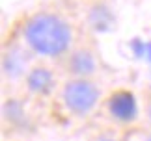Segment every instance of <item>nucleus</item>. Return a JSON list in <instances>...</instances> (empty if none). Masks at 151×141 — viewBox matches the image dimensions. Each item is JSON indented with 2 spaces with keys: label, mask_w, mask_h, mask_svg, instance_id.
<instances>
[{
  "label": "nucleus",
  "mask_w": 151,
  "mask_h": 141,
  "mask_svg": "<svg viewBox=\"0 0 151 141\" xmlns=\"http://www.w3.org/2000/svg\"><path fill=\"white\" fill-rule=\"evenodd\" d=\"M22 37L32 52L56 58L69 50L73 43V28L56 13H36L24 22Z\"/></svg>",
  "instance_id": "f257e3e1"
},
{
  "label": "nucleus",
  "mask_w": 151,
  "mask_h": 141,
  "mask_svg": "<svg viewBox=\"0 0 151 141\" xmlns=\"http://www.w3.org/2000/svg\"><path fill=\"white\" fill-rule=\"evenodd\" d=\"M63 106L75 115H86L99 102V89L88 78H75L63 85Z\"/></svg>",
  "instance_id": "f03ea898"
},
{
  "label": "nucleus",
  "mask_w": 151,
  "mask_h": 141,
  "mask_svg": "<svg viewBox=\"0 0 151 141\" xmlns=\"http://www.w3.org/2000/svg\"><path fill=\"white\" fill-rule=\"evenodd\" d=\"M108 113L119 122H132L138 117V102L131 91H116L108 98Z\"/></svg>",
  "instance_id": "7ed1b4c3"
},
{
  "label": "nucleus",
  "mask_w": 151,
  "mask_h": 141,
  "mask_svg": "<svg viewBox=\"0 0 151 141\" xmlns=\"http://www.w3.org/2000/svg\"><path fill=\"white\" fill-rule=\"evenodd\" d=\"M26 67H28V54L21 46H9V48H6L4 56H2V73L6 78L17 80L21 76H24Z\"/></svg>",
  "instance_id": "20e7f679"
},
{
  "label": "nucleus",
  "mask_w": 151,
  "mask_h": 141,
  "mask_svg": "<svg viewBox=\"0 0 151 141\" xmlns=\"http://www.w3.org/2000/svg\"><path fill=\"white\" fill-rule=\"evenodd\" d=\"M54 84H56L54 74L47 67H34L26 74V87L34 95H39V97L49 95L54 89Z\"/></svg>",
  "instance_id": "39448f33"
},
{
  "label": "nucleus",
  "mask_w": 151,
  "mask_h": 141,
  "mask_svg": "<svg viewBox=\"0 0 151 141\" xmlns=\"http://www.w3.org/2000/svg\"><path fill=\"white\" fill-rule=\"evenodd\" d=\"M67 69L75 78H88V76H91L95 73L97 61H95V58H93V54H91L90 50L78 48L69 56Z\"/></svg>",
  "instance_id": "423d86ee"
},
{
  "label": "nucleus",
  "mask_w": 151,
  "mask_h": 141,
  "mask_svg": "<svg viewBox=\"0 0 151 141\" xmlns=\"http://www.w3.org/2000/svg\"><path fill=\"white\" fill-rule=\"evenodd\" d=\"M90 22L91 26L95 28V30H108L110 26H112L114 22V15L110 13L108 8H104V6H97V8L91 9L90 13Z\"/></svg>",
  "instance_id": "0eeeda50"
},
{
  "label": "nucleus",
  "mask_w": 151,
  "mask_h": 141,
  "mask_svg": "<svg viewBox=\"0 0 151 141\" xmlns=\"http://www.w3.org/2000/svg\"><path fill=\"white\" fill-rule=\"evenodd\" d=\"M4 119L13 122V125H21L26 119L24 108H22L21 102H17L15 98H9V100L4 102Z\"/></svg>",
  "instance_id": "6e6552de"
},
{
  "label": "nucleus",
  "mask_w": 151,
  "mask_h": 141,
  "mask_svg": "<svg viewBox=\"0 0 151 141\" xmlns=\"http://www.w3.org/2000/svg\"><path fill=\"white\" fill-rule=\"evenodd\" d=\"M142 58H146L151 63V41H144V56Z\"/></svg>",
  "instance_id": "1a4fd4ad"
},
{
  "label": "nucleus",
  "mask_w": 151,
  "mask_h": 141,
  "mask_svg": "<svg viewBox=\"0 0 151 141\" xmlns=\"http://www.w3.org/2000/svg\"><path fill=\"white\" fill-rule=\"evenodd\" d=\"M93 141H116V139L110 137V136H99V137H95Z\"/></svg>",
  "instance_id": "9d476101"
},
{
  "label": "nucleus",
  "mask_w": 151,
  "mask_h": 141,
  "mask_svg": "<svg viewBox=\"0 0 151 141\" xmlns=\"http://www.w3.org/2000/svg\"><path fill=\"white\" fill-rule=\"evenodd\" d=\"M147 117H149V121H151V102H149V106H147Z\"/></svg>",
  "instance_id": "9b49d317"
},
{
  "label": "nucleus",
  "mask_w": 151,
  "mask_h": 141,
  "mask_svg": "<svg viewBox=\"0 0 151 141\" xmlns=\"http://www.w3.org/2000/svg\"><path fill=\"white\" fill-rule=\"evenodd\" d=\"M146 141H151V134H149V136H147V137H146Z\"/></svg>",
  "instance_id": "f8f14e48"
}]
</instances>
